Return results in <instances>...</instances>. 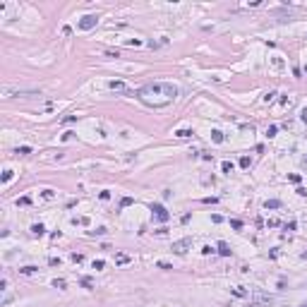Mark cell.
Masks as SVG:
<instances>
[{
    "instance_id": "13",
    "label": "cell",
    "mask_w": 307,
    "mask_h": 307,
    "mask_svg": "<svg viewBox=\"0 0 307 307\" xmlns=\"http://www.w3.org/2000/svg\"><path fill=\"white\" fill-rule=\"evenodd\" d=\"M264 207H266V209H278V207H281V202H278V199H269Z\"/></svg>"
},
{
    "instance_id": "24",
    "label": "cell",
    "mask_w": 307,
    "mask_h": 307,
    "mask_svg": "<svg viewBox=\"0 0 307 307\" xmlns=\"http://www.w3.org/2000/svg\"><path fill=\"white\" fill-rule=\"evenodd\" d=\"M202 202H204V204H216V202H218V197H204Z\"/></svg>"
},
{
    "instance_id": "30",
    "label": "cell",
    "mask_w": 307,
    "mask_h": 307,
    "mask_svg": "<svg viewBox=\"0 0 307 307\" xmlns=\"http://www.w3.org/2000/svg\"><path fill=\"white\" fill-rule=\"evenodd\" d=\"M91 235H106V228H96V230H89Z\"/></svg>"
},
{
    "instance_id": "5",
    "label": "cell",
    "mask_w": 307,
    "mask_h": 307,
    "mask_svg": "<svg viewBox=\"0 0 307 307\" xmlns=\"http://www.w3.org/2000/svg\"><path fill=\"white\" fill-rule=\"evenodd\" d=\"M151 211H154V216L158 218V221H163V223L171 218V214H168V211H166V207H161V204H151Z\"/></svg>"
},
{
    "instance_id": "15",
    "label": "cell",
    "mask_w": 307,
    "mask_h": 307,
    "mask_svg": "<svg viewBox=\"0 0 307 307\" xmlns=\"http://www.w3.org/2000/svg\"><path fill=\"white\" fill-rule=\"evenodd\" d=\"M175 135L180 137V139H185V137H192V135H194V132H192V130H178Z\"/></svg>"
},
{
    "instance_id": "8",
    "label": "cell",
    "mask_w": 307,
    "mask_h": 307,
    "mask_svg": "<svg viewBox=\"0 0 307 307\" xmlns=\"http://www.w3.org/2000/svg\"><path fill=\"white\" fill-rule=\"evenodd\" d=\"M218 254H223V257H228V254H230V245L221 240V242H218Z\"/></svg>"
},
{
    "instance_id": "36",
    "label": "cell",
    "mask_w": 307,
    "mask_h": 307,
    "mask_svg": "<svg viewBox=\"0 0 307 307\" xmlns=\"http://www.w3.org/2000/svg\"><path fill=\"white\" fill-rule=\"evenodd\" d=\"M302 259H307V250H305V252H302Z\"/></svg>"
},
{
    "instance_id": "16",
    "label": "cell",
    "mask_w": 307,
    "mask_h": 307,
    "mask_svg": "<svg viewBox=\"0 0 307 307\" xmlns=\"http://www.w3.org/2000/svg\"><path fill=\"white\" fill-rule=\"evenodd\" d=\"M72 223H74V226H77V223H79V226H87V223H89V218L79 216V218H72Z\"/></svg>"
},
{
    "instance_id": "9",
    "label": "cell",
    "mask_w": 307,
    "mask_h": 307,
    "mask_svg": "<svg viewBox=\"0 0 307 307\" xmlns=\"http://www.w3.org/2000/svg\"><path fill=\"white\" fill-rule=\"evenodd\" d=\"M31 233H34V235H43V233H46V228L41 226V223H34V226H31Z\"/></svg>"
},
{
    "instance_id": "1",
    "label": "cell",
    "mask_w": 307,
    "mask_h": 307,
    "mask_svg": "<svg viewBox=\"0 0 307 307\" xmlns=\"http://www.w3.org/2000/svg\"><path fill=\"white\" fill-rule=\"evenodd\" d=\"M137 99L151 108H163L178 99V87L173 82H154V84H146L137 91Z\"/></svg>"
},
{
    "instance_id": "27",
    "label": "cell",
    "mask_w": 307,
    "mask_h": 307,
    "mask_svg": "<svg viewBox=\"0 0 307 307\" xmlns=\"http://www.w3.org/2000/svg\"><path fill=\"white\" fill-rule=\"evenodd\" d=\"M53 197H55L53 190H43V199H53Z\"/></svg>"
},
{
    "instance_id": "17",
    "label": "cell",
    "mask_w": 307,
    "mask_h": 307,
    "mask_svg": "<svg viewBox=\"0 0 307 307\" xmlns=\"http://www.w3.org/2000/svg\"><path fill=\"white\" fill-rule=\"evenodd\" d=\"M19 274H36V266H22Z\"/></svg>"
},
{
    "instance_id": "6",
    "label": "cell",
    "mask_w": 307,
    "mask_h": 307,
    "mask_svg": "<svg viewBox=\"0 0 307 307\" xmlns=\"http://www.w3.org/2000/svg\"><path fill=\"white\" fill-rule=\"evenodd\" d=\"M108 89H113V91H122V94H132V91H127V89H125V84H122V82H110Z\"/></svg>"
},
{
    "instance_id": "10",
    "label": "cell",
    "mask_w": 307,
    "mask_h": 307,
    "mask_svg": "<svg viewBox=\"0 0 307 307\" xmlns=\"http://www.w3.org/2000/svg\"><path fill=\"white\" fill-rule=\"evenodd\" d=\"M211 139H214L216 144H221V142H223V132H218V130H214V132H211Z\"/></svg>"
},
{
    "instance_id": "21",
    "label": "cell",
    "mask_w": 307,
    "mask_h": 307,
    "mask_svg": "<svg viewBox=\"0 0 307 307\" xmlns=\"http://www.w3.org/2000/svg\"><path fill=\"white\" fill-rule=\"evenodd\" d=\"M276 132H278V127H276V125H269V130H266V135H269V137H276Z\"/></svg>"
},
{
    "instance_id": "18",
    "label": "cell",
    "mask_w": 307,
    "mask_h": 307,
    "mask_svg": "<svg viewBox=\"0 0 307 307\" xmlns=\"http://www.w3.org/2000/svg\"><path fill=\"white\" fill-rule=\"evenodd\" d=\"M17 204H22V207H29V204H31V197H19V199H17Z\"/></svg>"
},
{
    "instance_id": "28",
    "label": "cell",
    "mask_w": 307,
    "mask_h": 307,
    "mask_svg": "<svg viewBox=\"0 0 307 307\" xmlns=\"http://www.w3.org/2000/svg\"><path fill=\"white\" fill-rule=\"evenodd\" d=\"M53 286H55V288H65V281H63V278H55Z\"/></svg>"
},
{
    "instance_id": "31",
    "label": "cell",
    "mask_w": 307,
    "mask_h": 307,
    "mask_svg": "<svg viewBox=\"0 0 307 307\" xmlns=\"http://www.w3.org/2000/svg\"><path fill=\"white\" fill-rule=\"evenodd\" d=\"M130 204H132V197H125L122 202H120V207H130Z\"/></svg>"
},
{
    "instance_id": "11",
    "label": "cell",
    "mask_w": 307,
    "mask_h": 307,
    "mask_svg": "<svg viewBox=\"0 0 307 307\" xmlns=\"http://www.w3.org/2000/svg\"><path fill=\"white\" fill-rule=\"evenodd\" d=\"M221 171L230 175V173H233V163H230V161H223V163H221Z\"/></svg>"
},
{
    "instance_id": "25",
    "label": "cell",
    "mask_w": 307,
    "mask_h": 307,
    "mask_svg": "<svg viewBox=\"0 0 307 307\" xmlns=\"http://www.w3.org/2000/svg\"><path fill=\"white\" fill-rule=\"evenodd\" d=\"M10 302H12V295H10V293H7V295H5V298H2V302H0V305H2V307H7Z\"/></svg>"
},
{
    "instance_id": "35",
    "label": "cell",
    "mask_w": 307,
    "mask_h": 307,
    "mask_svg": "<svg viewBox=\"0 0 307 307\" xmlns=\"http://www.w3.org/2000/svg\"><path fill=\"white\" fill-rule=\"evenodd\" d=\"M302 120H305V122H307V108L302 110Z\"/></svg>"
},
{
    "instance_id": "23",
    "label": "cell",
    "mask_w": 307,
    "mask_h": 307,
    "mask_svg": "<svg viewBox=\"0 0 307 307\" xmlns=\"http://www.w3.org/2000/svg\"><path fill=\"white\" fill-rule=\"evenodd\" d=\"M12 180V171H5L2 173V182H10Z\"/></svg>"
},
{
    "instance_id": "14",
    "label": "cell",
    "mask_w": 307,
    "mask_h": 307,
    "mask_svg": "<svg viewBox=\"0 0 307 307\" xmlns=\"http://www.w3.org/2000/svg\"><path fill=\"white\" fill-rule=\"evenodd\" d=\"M233 295L235 298H247V290L245 288H233Z\"/></svg>"
},
{
    "instance_id": "2",
    "label": "cell",
    "mask_w": 307,
    "mask_h": 307,
    "mask_svg": "<svg viewBox=\"0 0 307 307\" xmlns=\"http://www.w3.org/2000/svg\"><path fill=\"white\" fill-rule=\"evenodd\" d=\"M99 24V15H84V17L79 19V29L82 31H89V29H94Z\"/></svg>"
},
{
    "instance_id": "4",
    "label": "cell",
    "mask_w": 307,
    "mask_h": 307,
    "mask_svg": "<svg viewBox=\"0 0 307 307\" xmlns=\"http://www.w3.org/2000/svg\"><path fill=\"white\" fill-rule=\"evenodd\" d=\"M2 94H5V99H12V96H19V99H29V96H38V91H24V89H22V91H19V89H17V91H15V89H5Z\"/></svg>"
},
{
    "instance_id": "7",
    "label": "cell",
    "mask_w": 307,
    "mask_h": 307,
    "mask_svg": "<svg viewBox=\"0 0 307 307\" xmlns=\"http://www.w3.org/2000/svg\"><path fill=\"white\" fill-rule=\"evenodd\" d=\"M130 262H132L130 254H115V264L118 266H125V264H130Z\"/></svg>"
},
{
    "instance_id": "33",
    "label": "cell",
    "mask_w": 307,
    "mask_h": 307,
    "mask_svg": "<svg viewBox=\"0 0 307 307\" xmlns=\"http://www.w3.org/2000/svg\"><path fill=\"white\" fill-rule=\"evenodd\" d=\"M158 269H166V271H168V269H173V266H171L168 262H158Z\"/></svg>"
},
{
    "instance_id": "26",
    "label": "cell",
    "mask_w": 307,
    "mask_h": 307,
    "mask_svg": "<svg viewBox=\"0 0 307 307\" xmlns=\"http://www.w3.org/2000/svg\"><path fill=\"white\" fill-rule=\"evenodd\" d=\"M17 154H31V146H17Z\"/></svg>"
},
{
    "instance_id": "22",
    "label": "cell",
    "mask_w": 307,
    "mask_h": 307,
    "mask_svg": "<svg viewBox=\"0 0 307 307\" xmlns=\"http://www.w3.org/2000/svg\"><path fill=\"white\" fill-rule=\"evenodd\" d=\"M240 168H250V158H247V156L240 158Z\"/></svg>"
},
{
    "instance_id": "34",
    "label": "cell",
    "mask_w": 307,
    "mask_h": 307,
    "mask_svg": "<svg viewBox=\"0 0 307 307\" xmlns=\"http://www.w3.org/2000/svg\"><path fill=\"white\" fill-rule=\"evenodd\" d=\"M298 194H300V197H307V190H305V187H298Z\"/></svg>"
},
{
    "instance_id": "3",
    "label": "cell",
    "mask_w": 307,
    "mask_h": 307,
    "mask_svg": "<svg viewBox=\"0 0 307 307\" xmlns=\"http://www.w3.org/2000/svg\"><path fill=\"white\" fill-rule=\"evenodd\" d=\"M190 247H192V238H182V240H175V242H173L171 250H173L175 254H185Z\"/></svg>"
},
{
    "instance_id": "32",
    "label": "cell",
    "mask_w": 307,
    "mask_h": 307,
    "mask_svg": "<svg viewBox=\"0 0 307 307\" xmlns=\"http://www.w3.org/2000/svg\"><path fill=\"white\" fill-rule=\"evenodd\" d=\"M295 228H298V223H295V221H290V223H286V230H295Z\"/></svg>"
},
{
    "instance_id": "20",
    "label": "cell",
    "mask_w": 307,
    "mask_h": 307,
    "mask_svg": "<svg viewBox=\"0 0 307 307\" xmlns=\"http://www.w3.org/2000/svg\"><path fill=\"white\" fill-rule=\"evenodd\" d=\"M288 180H290V182H295V185H300V180H302V178H300L298 173H293V175H288Z\"/></svg>"
},
{
    "instance_id": "19",
    "label": "cell",
    "mask_w": 307,
    "mask_h": 307,
    "mask_svg": "<svg viewBox=\"0 0 307 307\" xmlns=\"http://www.w3.org/2000/svg\"><path fill=\"white\" fill-rule=\"evenodd\" d=\"M230 226H233L235 230H240V228H242V221H240V218H233V221H230Z\"/></svg>"
},
{
    "instance_id": "29",
    "label": "cell",
    "mask_w": 307,
    "mask_h": 307,
    "mask_svg": "<svg viewBox=\"0 0 307 307\" xmlns=\"http://www.w3.org/2000/svg\"><path fill=\"white\" fill-rule=\"evenodd\" d=\"M103 266H106V262H103V259H96V262H94V269H103Z\"/></svg>"
},
{
    "instance_id": "37",
    "label": "cell",
    "mask_w": 307,
    "mask_h": 307,
    "mask_svg": "<svg viewBox=\"0 0 307 307\" xmlns=\"http://www.w3.org/2000/svg\"><path fill=\"white\" fill-rule=\"evenodd\" d=\"M302 307H307V305H302Z\"/></svg>"
},
{
    "instance_id": "12",
    "label": "cell",
    "mask_w": 307,
    "mask_h": 307,
    "mask_svg": "<svg viewBox=\"0 0 307 307\" xmlns=\"http://www.w3.org/2000/svg\"><path fill=\"white\" fill-rule=\"evenodd\" d=\"M82 286H84V288H94V278H91V276H84V278H82Z\"/></svg>"
}]
</instances>
